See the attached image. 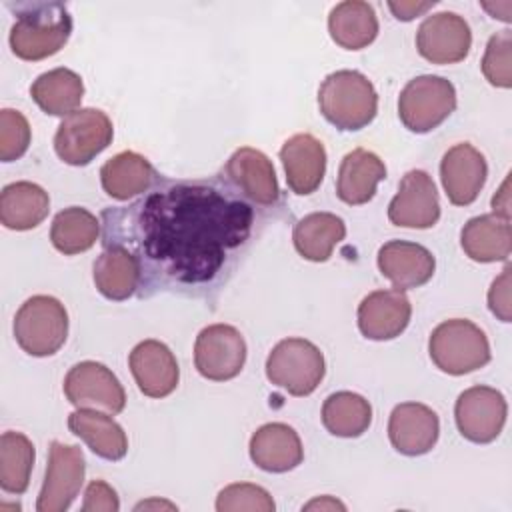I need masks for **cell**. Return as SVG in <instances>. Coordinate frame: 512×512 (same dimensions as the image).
Listing matches in <instances>:
<instances>
[{
	"label": "cell",
	"mask_w": 512,
	"mask_h": 512,
	"mask_svg": "<svg viewBox=\"0 0 512 512\" xmlns=\"http://www.w3.org/2000/svg\"><path fill=\"white\" fill-rule=\"evenodd\" d=\"M86 474V460L78 446L52 440L42 490L36 500L38 512H64L78 496Z\"/></svg>",
	"instance_id": "obj_9"
},
{
	"label": "cell",
	"mask_w": 512,
	"mask_h": 512,
	"mask_svg": "<svg viewBox=\"0 0 512 512\" xmlns=\"http://www.w3.org/2000/svg\"><path fill=\"white\" fill-rule=\"evenodd\" d=\"M344 236L346 224L332 212H312L300 218L292 230L296 252L310 262H326Z\"/></svg>",
	"instance_id": "obj_28"
},
{
	"label": "cell",
	"mask_w": 512,
	"mask_h": 512,
	"mask_svg": "<svg viewBox=\"0 0 512 512\" xmlns=\"http://www.w3.org/2000/svg\"><path fill=\"white\" fill-rule=\"evenodd\" d=\"M440 436L438 414L420 402H402L394 406L388 420L390 444L404 456H422L430 452Z\"/></svg>",
	"instance_id": "obj_18"
},
{
	"label": "cell",
	"mask_w": 512,
	"mask_h": 512,
	"mask_svg": "<svg viewBox=\"0 0 512 512\" xmlns=\"http://www.w3.org/2000/svg\"><path fill=\"white\" fill-rule=\"evenodd\" d=\"M30 96L42 112L64 118L78 110L84 98V84L74 70L54 68L32 82Z\"/></svg>",
	"instance_id": "obj_31"
},
{
	"label": "cell",
	"mask_w": 512,
	"mask_h": 512,
	"mask_svg": "<svg viewBox=\"0 0 512 512\" xmlns=\"http://www.w3.org/2000/svg\"><path fill=\"white\" fill-rule=\"evenodd\" d=\"M456 108V88L450 80L434 74L412 78L398 96V116L416 134L438 128Z\"/></svg>",
	"instance_id": "obj_7"
},
{
	"label": "cell",
	"mask_w": 512,
	"mask_h": 512,
	"mask_svg": "<svg viewBox=\"0 0 512 512\" xmlns=\"http://www.w3.org/2000/svg\"><path fill=\"white\" fill-rule=\"evenodd\" d=\"M280 160L286 184L294 194L308 196L320 188L326 172V150L316 136L308 132L290 136L280 148Z\"/></svg>",
	"instance_id": "obj_19"
},
{
	"label": "cell",
	"mask_w": 512,
	"mask_h": 512,
	"mask_svg": "<svg viewBox=\"0 0 512 512\" xmlns=\"http://www.w3.org/2000/svg\"><path fill=\"white\" fill-rule=\"evenodd\" d=\"M150 506H168V508H176L174 504H170V502H158V500H150V502H140L138 506H136V510H140V508H150Z\"/></svg>",
	"instance_id": "obj_43"
},
{
	"label": "cell",
	"mask_w": 512,
	"mask_h": 512,
	"mask_svg": "<svg viewBox=\"0 0 512 512\" xmlns=\"http://www.w3.org/2000/svg\"><path fill=\"white\" fill-rule=\"evenodd\" d=\"M506 398L500 390L490 386H472L464 390L454 406L458 432L474 442H494L506 424Z\"/></svg>",
	"instance_id": "obj_12"
},
{
	"label": "cell",
	"mask_w": 512,
	"mask_h": 512,
	"mask_svg": "<svg viewBox=\"0 0 512 512\" xmlns=\"http://www.w3.org/2000/svg\"><path fill=\"white\" fill-rule=\"evenodd\" d=\"M102 246L128 250L140 266L138 296H206L246 254L258 212L222 174L208 180L158 178L128 206L104 208Z\"/></svg>",
	"instance_id": "obj_1"
},
{
	"label": "cell",
	"mask_w": 512,
	"mask_h": 512,
	"mask_svg": "<svg viewBox=\"0 0 512 512\" xmlns=\"http://www.w3.org/2000/svg\"><path fill=\"white\" fill-rule=\"evenodd\" d=\"M100 226V220L92 212L80 206H70L54 216L50 242L66 256L80 254L96 244L100 238Z\"/></svg>",
	"instance_id": "obj_33"
},
{
	"label": "cell",
	"mask_w": 512,
	"mask_h": 512,
	"mask_svg": "<svg viewBox=\"0 0 512 512\" xmlns=\"http://www.w3.org/2000/svg\"><path fill=\"white\" fill-rule=\"evenodd\" d=\"M322 424L338 438H358L372 422L370 402L356 392H334L322 404Z\"/></svg>",
	"instance_id": "obj_32"
},
{
	"label": "cell",
	"mask_w": 512,
	"mask_h": 512,
	"mask_svg": "<svg viewBox=\"0 0 512 512\" xmlns=\"http://www.w3.org/2000/svg\"><path fill=\"white\" fill-rule=\"evenodd\" d=\"M488 164L480 150L468 142L454 144L440 162V180L454 206L472 204L484 188Z\"/></svg>",
	"instance_id": "obj_17"
},
{
	"label": "cell",
	"mask_w": 512,
	"mask_h": 512,
	"mask_svg": "<svg viewBox=\"0 0 512 512\" xmlns=\"http://www.w3.org/2000/svg\"><path fill=\"white\" fill-rule=\"evenodd\" d=\"M440 218V200L434 180L424 170L402 176L396 196L388 204V220L402 228H432Z\"/></svg>",
	"instance_id": "obj_15"
},
{
	"label": "cell",
	"mask_w": 512,
	"mask_h": 512,
	"mask_svg": "<svg viewBox=\"0 0 512 512\" xmlns=\"http://www.w3.org/2000/svg\"><path fill=\"white\" fill-rule=\"evenodd\" d=\"M68 428L78 436L96 456L116 462L128 452V436L112 414L100 410L76 408L68 416Z\"/></svg>",
	"instance_id": "obj_25"
},
{
	"label": "cell",
	"mask_w": 512,
	"mask_h": 512,
	"mask_svg": "<svg viewBox=\"0 0 512 512\" xmlns=\"http://www.w3.org/2000/svg\"><path fill=\"white\" fill-rule=\"evenodd\" d=\"M436 2H388V8L392 10V14L402 20V22H410L416 16L424 14L426 10H430Z\"/></svg>",
	"instance_id": "obj_40"
},
{
	"label": "cell",
	"mask_w": 512,
	"mask_h": 512,
	"mask_svg": "<svg viewBox=\"0 0 512 512\" xmlns=\"http://www.w3.org/2000/svg\"><path fill=\"white\" fill-rule=\"evenodd\" d=\"M128 366L138 390L148 398H166L178 386L180 368L176 356L160 340L138 342L128 356Z\"/></svg>",
	"instance_id": "obj_16"
},
{
	"label": "cell",
	"mask_w": 512,
	"mask_h": 512,
	"mask_svg": "<svg viewBox=\"0 0 512 512\" xmlns=\"http://www.w3.org/2000/svg\"><path fill=\"white\" fill-rule=\"evenodd\" d=\"M114 128L106 112L98 108H78L62 118L54 134L58 158L70 166L90 164L112 144Z\"/></svg>",
	"instance_id": "obj_8"
},
{
	"label": "cell",
	"mask_w": 512,
	"mask_h": 512,
	"mask_svg": "<svg viewBox=\"0 0 512 512\" xmlns=\"http://www.w3.org/2000/svg\"><path fill=\"white\" fill-rule=\"evenodd\" d=\"M384 178L386 166L380 156L366 148H354L340 162L336 194L344 204L360 206L374 198L376 188Z\"/></svg>",
	"instance_id": "obj_23"
},
{
	"label": "cell",
	"mask_w": 512,
	"mask_h": 512,
	"mask_svg": "<svg viewBox=\"0 0 512 512\" xmlns=\"http://www.w3.org/2000/svg\"><path fill=\"white\" fill-rule=\"evenodd\" d=\"M326 374L324 354L304 338L280 340L266 358L268 380L292 396L312 394Z\"/></svg>",
	"instance_id": "obj_6"
},
{
	"label": "cell",
	"mask_w": 512,
	"mask_h": 512,
	"mask_svg": "<svg viewBox=\"0 0 512 512\" xmlns=\"http://www.w3.org/2000/svg\"><path fill=\"white\" fill-rule=\"evenodd\" d=\"M472 46L468 22L456 12H438L428 16L416 32V48L432 64L462 62Z\"/></svg>",
	"instance_id": "obj_14"
},
{
	"label": "cell",
	"mask_w": 512,
	"mask_h": 512,
	"mask_svg": "<svg viewBox=\"0 0 512 512\" xmlns=\"http://www.w3.org/2000/svg\"><path fill=\"white\" fill-rule=\"evenodd\" d=\"M412 316V304L402 290H376L358 304V328L370 340L400 336Z\"/></svg>",
	"instance_id": "obj_20"
},
{
	"label": "cell",
	"mask_w": 512,
	"mask_h": 512,
	"mask_svg": "<svg viewBox=\"0 0 512 512\" xmlns=\"http://www.w3.org/2000/svg\"><path fill=\"white\" fill-rule=\"evenodd\" d=\"M246 362V342L230 324L202 328L194 342V366L206 380L226 382L236 378Z\"/></svg>",
	"instance_id": "obj_11"
},
{
	"label": "cell",
	"mask_w": 512,
	"mask_h": 512,
	"mask_svg": "<svg viewBox=\"0 0 512 512\" xmlns=\"http://www.w3.org/2000/svg\"><path fill=\"white\" fill-rule=\"evenodd\" d=\"M160 178L154 166L138 152L124 150L104 162L100 168V182L104 192L114 200H130L144 194Z\"/></svg>",
	"instance_id": "obj_26"
},
{
	"label": "cell",
	"mask_w": 512,
	"mask_h": 512,
	"mask_svg": "<svg viewBox=\"0 0 512 512\" xmlns=\"http://www.w3.org/2000/svg\"><path fill=\"white\" fill-rule=\"evenodd\" d=\"M64 394L70 404L106 414H120L126 406V392L116 374L94 360L74 364L64 378Z\"/></svg>",
	"instance_id": "obj_10"
},
{
	"label": "cell",
	"mask_w": 512,
	"mask_h": 512,
	"mask_svg": "<svg viewBox=\"0 0 512 512\" xmlns=\"http://www.w3.org/2000/svg\"><path fill=\"white\" fill-rule=\"evenodd\" d=\"M488 308L502 322L512 320V304H510V266L502 270V274L492 282L488 290Z\"/></svg>",
	"instance_id": "obj_39"
},
{
	"label": "cell",
	"mask_w": 512,
	"mask_h": 512,
	"mask_svg": "<svg viewBox=\"0 0 512 512\" xmlns=\"http://www.w3.org/2000/svg\"><path fill=\"white\" fill-rule=\"evenodd\" d=\"M328 32L340 48L362 50L378 36L376 12L362 0L340 2L330 10Z\"/></svg>",
	"instance_id": "obj_29"
},
{
	"label": "cell",
	"mask_w": 512,
	"mask_h": 512,
	"mask_svg": "<svg viewBox=\"0 0 512 512\" xmlns=\"http://www.w3.org/2000/svg\"><path fill=\"white\" fill-rule=\"evenodd\" d=\"M460 244L464 254L474 262H504L512 252L510 220L498 214L474 216L464 224Z\"/></svg>",
	"instance_id": "obj_24"
},
{
	"label": "cell",
	"mask_w": 512,
	"mask_h": 512,
	"mask_svg": "<svg viewBox=\"0 0 512 512\" xmlns=\"http://www.w3.org/2000/svg\"><path fill=\"white\" fill-rule=\"evenodd\" d=\"M314 508H320V510H346V506L342 504V502H338V500H334L332 496H322V498H316V500H312V502H308L306 506H304V510H314Z\"/></svg>",
	"instance_id": "obj_42"
},
{
	"label": "cell",
	"mask_w": 512,
	"mask_h": 512,
	"mask_svg": "<svg viewBox=\"0 0 512 512\" xmlns=\"http://www.w3.org/2000/svg\"><path fill=\"white\" fill-rule=\"evenodd\" d=\"M428 352L436 368L452 376L474 372L490 362L486 334L480 326L464 318L440 322L430 334Z\"/></svg>",
	"instance_id": "obj_4"
},
{
	"label": "cell",
	"mask_w": 512,
	"mask_h": 512,
	"mask_svg": "<svg viewBox=\"0 0 512 512\" xmlns=\"http://www.w3.org/2000/svg\"><path fill=\"white\" fill-rule=\"evenodd\" d=\"M30 124L26 116L12 108L0 110V160L14 162L22 158L30 146Z\"/></svg>",
	"instance_id": "obj_37"
},
{
	"label": "cell",
	"mask_w": 512,
	"mask_h": 512,
	"mask_svg": "<svg viewBox=\"0 0 512 512\" xmlns=\"http://www.w3.org/2000/svg\"><path fill=\"white\" fill-rule=\"evenodd\" d=\"M72 34V16L62 2L24 4L10 28V48L20 60L54 56Z\"/></svg>",
	"instance_id": "obj_2"
},
{
	"label": "cell",
	"mask_w": 512,
	"mask_h": 512,
	"mask_svg": "<svg viewBox=\"0 0 512 512\" xmlns=\"http://www.w3.org/2000/svg\"><path fill=\"white\" fill-rule=\"evenodd\" d=\"M276 504L268 490L258 484L236 482L222 488L216 496L218 512H238V510H254V512H274Z\"/></svg>",
	"instance_id": "obj_36"
},
{
	"label": "cell",
	"mask_w": 512,
	"mask_h": 512,
	"mask_svg": "<svg viewBox=\"0 0 512 512\" xmlns=\"http://www.w3.org/2000/svg\"><path fill=\"white\" fill-rule=\"evenodd\" d=\"M482 74L496 88L512 86V32H496L484 50Z\"/></svg>",
	"instance_id": "obj_35"
},
{
	"label": "cell",
	"mask_w": 512,
	"mask_h": 512,
	"mask_svg": "<svg viewBox=\"0 0 512 512\" xmlns=\"http://www.w3.org/2000/svg\"><path fill=\"white\" fill-rule=\"evenodd\" d=\"M222 176L254 206L272 208L280 202V186L272 160L250 146H242L228 158Z\"/></svg>",
	"instance_id": "obj_13"
},
{
	"label": "cell",
	"mask_w": 512,
	"mask_h": 512,
	"mask_svg": "<svg viewBox=\"0 0 512 512\" xmlns=\"http://www.w3.org/2000/svg\"><path fill=\"white\" fill-rule=\"evenodd\" d=\"M92 272L98 292L108 300H128L138 292L140 266L136 258L120 246L104 248L96 258Z\"/></svg>",
	"instance_id": "obj_30"
},
{
	"label": "cell",
	"mask_w": 512,
	"mask_h": 512,
	"mask_svg": "<svg viewBox=\"0 0 512 512\" xmlns=\"http://www.w3.org/2000/svg\"><path fill=\"white\" fill-rule=\"evenodd\" d=\"M252 462L274 474L294 470L304 460V448L298 432L284 422H270L260 426L250 438Z\"/></svg>",
	"instance_id": "obj_22"
},
{
	"label": "cell",
	"mask_w": 512,
	"mask_h": 512,
	"mask_svg": "<svg viewBox=\"0 0 512 512\" xmlns=\"http://www.w3.org/2000/svg\"><path fill=\"white\" fill-rule=\"evenodd\" d=\"M508 184L510 180L506 178L502 182V188L496 192V196L492 198V208H494V214L502 216V218H508L510 220V194H508Z\"/></svg>",
	"instance_id": "obj_41"
},
{
	"label": "cell",
	"mask_w": 512,
	"mask_h": 512,
	"mask_svg": "<svg viewBox=\"0 0 512 512\" xmlns=\"http://www.w3.org/2000/svg\"><path fill=\"white\" fill-rule=\"evenodd\" d=\"M34 444L22 434L8 430L0 436V488L8 494H24L34 466Z\"/></svg>",
	"instance_id": "obj_34"
},
{
	"label": "cell",
	"mask_w": 512,
	"mask_h": 512,
	"mask_svg": "<svg viewBox=\"0 0 512 512\" xmlns=\"http://www.w3.org/2000/svg\"><path fill=\"white\" fill-rule=\"evenodd\" d=\"M120 500L116 490L104 480H92L84 492V512H118Z\"/></svg>",
	"instance_id": "obj_38"
},
{
	"label": "cell",
	"mask_w": 512,
	"mask_h": 512,
	"mask_svg": "<svg viewBox=\"0 0 512 512\" xmlns=\"http://www.w3.org/2000/svg\"><path fill=\"white\" fill-rule=\"evenodd\" d=\"M378 268L396 290L424 286L436 270V260L428 248L416 242L390 240L378 250Z\"/></svg>",
	"instance_id": "obj_21"
},
{
	"label": "cell",
	"mask_w": 512,
	"mask_h": 512,
	"mask_svg": "<svg viewBox=\"0 0 512 512\" xmlns=\"http://www.w3.org/2000/svg\"><path fill=\"white\" fill-rule=\"evenodd\" d=\"M14 338L30 356H52L68 338V312L64 304L46 294L28 298L14 316Z\"/></svg>",
	"instance_id": "obj_5"
},
{
	"label": "cell",
	"mask_w": 512,
	"mask_h": 512,
	"mask_svg": "<svg viewBox=\"0 0 512 512\" xmlns=\"http://www.w3.org/2000/svg\"><path fill=\"white\" fill-rule=\"evenodd\" d=\"M322 116L338 130L354 132L368 126L378 112L374 84L356 70H336L318 88Z\"/></svg>",
	"instance_id": "obj_3"
},
{
	"label": "cell",
	"mask_w": 512,
	"mask_h": 512,
	"mask_svg": "<svg viewBox=\"0 0 512 512\" xmlns=\"http://www.w3.org/2000/svg\"><path fill=\"white\" fill-rule=\"evenodd\" d=\"M50 212L48 192L34 182H12L0 194V222L16 232L32 230Z\"/></svg>",
	"instance_id": "obj_27"
}]
</instances>
